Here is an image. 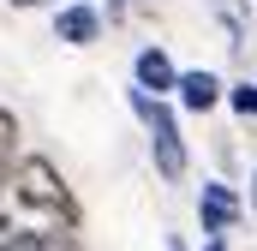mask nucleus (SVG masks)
I'll return each mask as SVG.
<instances>
[{"label": "nucleus", "mask_w": 257, "mask_h": 251, "mask_svg": "<svg viewBox=\"0 0 257 251\" xmlns=\"http://www.w3.org/2000/svg\"><path fill=\"white\" fill-rule=\"evenodd\" d=\"M0 203L30 227V233H48V227H78L84 221V203L78 191L66 186V174L48 162V156H18L6 186H0Z\"/></svg>", "instance_id": "nucleus-1"}, {"label": "nucleus", "mask_w": 257, "mask_h": 251, "mask_svg": "<svg viewBox=\"0 0 257 251\" xmlns=\"http://www.w3.org/2000/svg\"><path fill=\"white\" fill-rule=\"evenodd\" d=\"M126 102H132V114L144 120V132H150V162H156V174H162L168 186H180V180H186V168H192V150H186L180 114H174L168 102L144 96V90H126Z\"/></svg>", "instance_id": "nucleus-2"}, {"label": "nucleus", "mask_w": 257, "mask_h": 251, "mask_svg": "<svg viewBox=\"0 0 257 251\" xmlns=\"http://www.w3.org/2000/svg\"><path fill=\"white\" fill-rule=\"evenodd\" d=\"M239 215H245L239 191L227 186V180H203V191H197V227H203L209 239H227V233L239 227Z\"/></svg>", "instance_id": "nucleus-3"}, {"label": "nucleus", "mask_w": 257, "mask_h": 251, "mask_svg": "<svg viewBox=\"0 0 257 251\" xmlns=\"http://www.w3.org/2000/svg\"><path fill=\"white\" fill-rule=\"evenodd\" d=\"M174 84H180V66H174V54L162 42H144L132 54V90H144L156 102H174Z\"/></svg>", "instance_id": "nucleus-4"}, {"label": "nucleus", "mask_w": 257, "mask_h": 251, "mask_svg": "<svg viewBox=\"0 0 257 251\" xmlns=\"http://www.w3.org/2000/svg\"><path fill=\"white\" fill-rule=\"evenodd\" d=\"M221 96H227V84H221L209 66H186V72H180V84H174V102H180L186 114H215V108H221Z\"/></svg>", "instance_id": "nucleus-5"}, {"label": "nucleus", "mask_w": 257, "mask_h": 251, "mask_svg": "<svg viewBox=\"0 0 257 251\" xmlns=\"http://www.w3.org/2000/svg\"><path fill=\"white\" fill-rule=\"evenodd\" d=\"M54 36H60L66 48H90V42H102V12L90 6V0H72L54 12Z\"/></svg>", "instance_id": "nucleus-6"}, {"label": "nucleus", "mask_w": 257, "mask_h": 251, "mask_svg": "<svg viewBox=\"0 0 257 251\" xmlns=\"http://www.w3.org/2000/svg\"><path fill=\"white\" fill-rule=\"evenodd\" d=\"M209 12L221 18L227 48H245V36H251V0H209Z\"/></svg>", "instance_id": "nucleus-7"}, {"label": "nucleus", "mask_w": 257, "mask_h": 251, "mask_svg": "<svg viewBox=\"0 0 257 251\" xmlns=\"http://www.w3.org/2000/svg\"><path fill=\"white\" fill-rule=\"evenodd\" d=\"M6 251H84V239H78V227H48V233H30Z\"/></svg>", "instance_id": "nucleus-8"}, {"label": "nucleus", "mask_w": 257, "mask_h": 251, "mask_svg": "<svg viewBox=\"0 0 257 251\" xmlns=\"http://www.w3.org/2000/svg\"><path fill=\"white\" fill-rule=\"evenodd\" d=\"M12 162H18V114H12V108H0V186H6Z\"/></svg>", "instance_id": "nucleus-9"}, {"label": "nucleus", "mask_w": 257, "mask_h": 251, "mask_svg": "<svg viewBox=\"0 0 257 251\" xmlns=\"http://www.w3.org/2000/svg\"><path fill=\"white\" fill-rule=\"evenodd\" d=\"M239 120H257V78H239V84H227V96H221Z\"/></svg>", "instance_id": "nucleus-10"}, {"label": "nucleus", "mask_w": 257, "mask_h": 251, "mask_svg": "<svg viewBox=\"0 0 257 251\" xmlns=\"http://www.w3.org/2000/svg\"><path fill=\"white\" fill-rule=\"evenodd\" d=\"M96 12H102V24H126V12H132V0H102V6H96Z\"/></svg>", "instance_id": "nucleus-11"}, {"label": "nucleus", "mask_w": 257, "mask_h": 251, "mask_svg": "<svg viewBox=\"0 0 257 251\" xmlns=\"http://www.w3.org/2000/svg\"><path fill=\"white\" fill-rule=\"evenodd\" d=\"M168 251H192V245H186V239H180V233H168Z\"/></svg>", "instance_id": "nucleus-12"}, {"label": "nucleus", "mask_w": 257, "mask_h": 251, "mask_svg": "<svg viewBox=\"0 0 257 251\" xmlns=\"http://www.w3.org/2000/svg\"><path fill=\"white\" fill-rule=\"evenodd\" d=\"M203 251H227V239H203Z\"/></svg>", "instance_id": "nucleus-13"}, {"label": "nucleus", "mask_w": 257, "mask_h": 251, "mask_svg": "<svg viewBox=\"0 0 257 251\" xmlns=\"http://www.w3.org/2000/svg\"><path fill=\"white\" fill-rule=\"evenodd\" d=\"M251 215H257V174H251Z\"/></svg>", "instance_id": "nucleus-14"}, {"label": "nucleus", "mask_w": 257, "mask_h": 251, "mask_svg": "<svg viewBox=\"0 0 257 251\" xmlns=\"http://www.w3.org/2000/svg\"><path fill=\"white\" fill-rule=\"evenodd\" d=\"M12 6H24V12H30V6H42V0H12Z\"/></svg>", "instance_id": "nucleus-15"}]
</instances>
